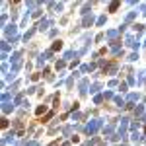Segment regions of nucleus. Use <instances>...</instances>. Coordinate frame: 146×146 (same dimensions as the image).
<instances>
[{"mask_svg": "<svg viewBox=\"0 0 146 146\" xmlns=\"http://www.w3.org/2000/svg\"><path fill=\"white\" fill-rule=\"evenodd\" d=\"M53 117H55V109H51V111L47 113V115H43V117H41V119H37V121H39V123H49V119H53Z\"/></svg>", "mask_w": 146, "mask_h": 146, "instance_id": "obj_2", "label": "nucleus"}, {"mask_svg": "<svg viewBox=\"0 0 146 146\" xmlns=\"http://www.w3.org/2000/svg\"><path fill=\"white\" fill-rule=\"evenodd\" d=\"M53 105H55V109L60 105V96H58V94H55V96H53Z\"/></svg>", "mask_w": 146, "mask_h": 146, "instance_id": "obj_6", "label": "nucleus"}, {"mask_svg": "<svg viewBox=\"0 0 146 146\" xmlns=\"http://www.w3.org/2000/svg\"><path fill=\"white\" fill-rule=\"evenodd\" d=\"M70 142H72V144H78V142H80V136H72V138H70Z\"/></svg>", "mask_w": 146, "mask_h": 146, "instance_id": "obj_8", "label": "nucleus"}, {"mask_svg": "<svg viewBox=\"0 0 146 146\" xmlns=\"http://www.w3.org/2000/svg\"><path fill=\"white\" fill-rule=\"evenodd\" d=\"M115 66H117V60H115V58H111V60H109V62H107L105 66L101 68V72H103V74H109V72H111Z\"/></svg>", "mask_w": 146, "mask_h": 146, "instance_id": "obj_1", "label": "nucleus"}, {"mask_svg": "<svg viewBox=\"0 0 146 146\" xmlns=\"http://www.w3.org/2000/svg\"><path fill=\"white\" fill-rule=\"evenodd\" d=\"M39 78H41V74H31V80H33V82H37Z\"/></svg>", "mask_w": 146, "mask_h": 146, "instance_id": "obj_9", "label": "nucleus"}, {"mask_svg": "<svg viewBox=\"0 0 146 146\" xmlns=\"http://www.w3.org/2000/svg\"><path fill=\"white\" fill-rule=\"evenodd\" d=\"M58 144H60V138H56V140H53V142H51L49 146H58Z\"/></svg>", "mask_w": 146, "mask_h": 146, "instance_id": "obj_10", "label": "nucleus"}, {"mask_svg": "<svg viewBox=\"0 0 146 146\" xmlns=\"http://www.w3.org/2000/svg\"><path fill=\"white\" fill-rule=\"evenodd\" d=\"M60 49H62V41H60V39H56L55 43L51 45V51H53V53H56V51H60Z\"/></svg>", "mask_w": 146, "mask_h": 146, "instance_id": "obj_4", "label": "nucleus"}, {"mask_svg": "<svg viewBox=\"0 0 146 146\" xmlns=\"http://www.w3.org/2000/svg\"><path fill=\"white\" fill-rule=\"evenodd\" d=\"M51 111V109H47V105H39V107H37V109H35V115H37V117H39V119H41V115H43V113H49Z\"/></svg>", "mask_w": 146, "mask_h": 146, "instance_id": "obj_3", "label": "nucleus"}, {"mask_svg": "<svg viewBox=\"0 0 146 146\" xmlns=\"http://www.w3.org/2000/svg\"><path fill=\"white\" fill-rule=\"evenodd\" d=\"M119 6H121V2H119V0H113L111 4H109V12H117Z\"/></svg>", "mask_w": 146, "mask_h": 146, "instance_id": "obj_5", "label": "nucleus"}, {"mask_svg": "<svg viewBox=\"0 0 146 146\" xmlns=\"http://www.w3.org/2000/svg\"><path fill=\"white\" fill-rule=\"evenodd\" d=\"M8 127H10V123H8V119H0V129H2V131H6Z\"/></svg>", "mask_w": 146, "mask_h": 146, "instance_id": "obj_7", "label": "nucleus"}]
</instances>
